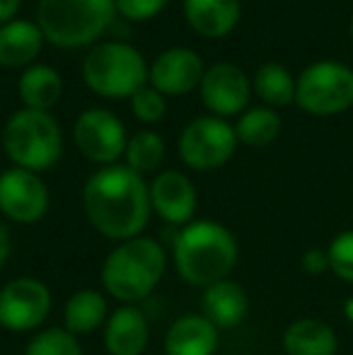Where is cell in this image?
Listing matches in <instances>:
<instances>
[{"instance_id":"6","label":"cell","mask_w":353,"mask_h":355,"mask_svg":"<svg viewBox=\"0 0 353 355\" xmlns=\"http://www.w3.org/2000/svg\"><path fill=\"white\" fill-rule=\"evenodd\" d=\"M3 150L15 167L46 172L63 155V133L49 112L19 109L3 128Z\"/></svg>"},{"instance_id":"4","label":"cell","mask_w":353,"mask_h":355,"mask_svg":"<svg viewBox=\"0 0 353 355\" xmlns=\"http://www.w3.org/2000/svg\"><path fill=\"white\" fill-rule=\"evenodd\" d=\"M114 0H39L37 24L58 49H83L114 27Z\"/></svg>"},{"instance_id":"29","label":"cell","mask_w":353,"mask_h":355,"mask_svg":"<svg viewBox=\"0 0 353 355\" xmlns=\"http://www.w3.org/2000/svg\"><path fill=\"white\" fill-rule=\"evenodd\" d=\"M117 15H121L128 22H148L155 15H160L167 8L170 0H114Z\"/></svg>"},{"instance_id":"18","label":"cell","mask_w":353,"mask_h":355,"mask_svg":"<svg viewBox=\"0 0 353 355\" xmlns=\"http://www.w3.org/2000/svg\"><path fill=\"white\" fill-rule=\"evenodd\" d=\"M44 34L32 19H12L0 27V66L29 68L44 49Z\"/></svg>"},{"instance_id":"31","label":"cell","mask_w":353,"mask_h":355,"mask_svg":"<svg viewBox=\"0 0 353 355\" xmlns=\"http://www.w3.org/2000/svg\"><path fill=\"white\" fill-rule=\"evenodd\" d=\"M19 5H22V0H0V27L17 19Z\"/></svg>"},{"instance_id":"30","label":"cell","mask_w":353,"mask_h":355,"mask_svg":"<svg viewBox=\"0 0 353 355\" xmlns=\"http://www.w3.org/2000/svg\"><path fill=\"white\" fill-rule=\"evenodd\" d=\"M302 268L310 276H320V273L329 271V257H327L325 249H307L302 254Z\"/></svg>"},{"instance_id":"11","label":"cell","mask_w":353,"mask_h":355,"mask_svg":"<svg viewBox=\"0 0 353 355\" xmlns=\"http://www.w3.org/2000/svg\"><path fill=\"white\" fill-rule=\"evenodd\" d=\"M49 187L37 172L10 167L0 174V213L19 225H32L49 211Z\"/></svg>"},{"instance_id":"2","label":"cell","mask_w":353,"mask_h":355,"mask_svg":"<svg viewBox=\"0 0 353 355\" xmlns=\"http://www.w3.org/2000/svg\"><path fill=\"white\" fill-rule=\"evenodd\" d=\"M237 263V242L227 227L213 220L184 225L175 237V266L184 283L208 288L230 276Z\"/></svg>"},{"instance_id":"13","label":"cell","mask_w":353,"mask_h":355,"mask_svg":"<svg viewBox=\"0 0 353 355\" xmlns=\"http://www.w3.org/2000/svg\"><path fill=\"white\" fill-rule=\"evenodd\" d=\"M206 73L201 56L187 46H172L153 61L148 83L165 97H184L201 85Z\"/></svg>"},{"instance_id":"3","label":"cell","mask_w":353,"mask_h":355,"mask_svg":"<svg viewBox=\"0 0 353 355\" xmlns=\"http://www.w3.org/2000/svg\"><path fill=\"white\" fill-rule=\"evenodd\" d=\"M167 268V254L150 237H133L119 244L102 266V285L114 300L133 304L146 300Z\"/></svg>"},{"instance_id":"1","label":"cell","mask_w":353,"mask_h":355,"mask_svg":"<svg viewBox=\"0 0 353 355\" xmlns=\"http://www.w3.org/2000/svg\"><path fill=\"white\" fill-rule=\"evenodd\" d=\"M87 223L114 242L141 237L150 218V187L126 164H109L92 174L83 187Z\"/></svg>"},{"instance_id":"32","label":"cell","mask_w":353,"mask_h":355,"mask_svg":"<svg viewBox=\"0 0 353 355\" xmlns=\"http://www.w3.org/2000/svg\"><path fill=\"white\" fill-rule=\"evenodd\" d=\"M10 252H12V239H10V230L5 227V223L0 220V268L8 263Z\"/></svg>"},{"instance_id":"20","label":"cell","mask_w":353,"mask_h":355,"mask_svg":"<svg viewBox=\"0 0 353 355\" xmlns=\"http://www.w3.org/2000/svg\"><path fill=\"white\" fill-rule=\"evenodd\" d=\"M17 92L22 99L24 109H34V112H49L58 104L63 94V80L56 68L44 66V63H34V66L24 68V73L17 80Z\"/></svg>"},{"instance_id":"16","label":"cell","mask_w":353,"mask_h":355,"mask_svg":"<svg viewBox=\"0 0 353 355\" xmlns=\"http://www.w3.org/2000/svg\"><path fill=\"white\" fill-rule=\"evenodd\" d=\"M189 27L206 39H223L237 27L242 15L240 0H184Z\"/></svg>"},{"instance_id":"28","label":"cell","mask_w":353,"mask_h":355,"mask_svg":"<svg viewBox=\"0 0 353 355\" xmlns=\"http://www.w3.org/2000/svg\"><path fill=\"white\" fill-rule=\"evenodd\" d=\"M327 257H329V271H334L341 281L353 283V230H346L332 239Z\"/></svg>"},{"instance_id":"34","label":"cell","mask_w":353,"mask_h":355,"mask_svg":"<svg viewBox=\"0 0 353 355\" xmlns=\"http://www.w3.org/2000/svg\"><path fill=\"white\" fill-rule=\"evenodd\" d=\"M351 39H353V19H351Z\"/></svg>"},{"instance_id":"5","label":"cell","mask_w":353,"mask_h":355,"mask_svg":"<svg viewBox=\"0 0 353 355\" xmlns=\"http://www.w3.org/2000/svg\"><path fill=\"white\" fill-rule=\"evenodd\" d=\"M148 68L143 53L126 42L94 44L83 61V80L94 94L107 99H131L148 85Z\"/></svg>"},{"instance_id":"10","label":"cell","mask_w":353,"mask_h":355,"mask_svg":"<svg viewBox=\"0 0 353 355\" xmlns=\"http://www.w3.org/2000/svg\"><path fill=\"white\" fill-rule=\"evenodd\" d=\"M78 150L89 162L102 164H117V159L126 153V128L121 119L112 114L109 109H85L78 116L76 128H73Z\"/></svg>"},{"instance_id":"33","label":"cell","mask_w":353,"mask_h":355,"mask_svg":"<svg viewBox=\"0 0 353 355\" xmlns=\"http://www.w3.org/2000/svg\"><path fill=\"white\" fill-rule=\"evenodd\" d=\"M346 312H349V319H351V322H353V300H351L349 304H346Z\"/></svg>"},{"instance_id":"22","label":"cell","mask_w":353,"mask_h":355,"mask_svg":"<svg viewBox=\"0 0 353 355\" xmlns=\"http://www.w3.org/2000/svg\"><path fill=\"white\" fill-rule=\"evenodd\" d=\"M107 319V300L97 290H78L71 295L63 309V322H66V331L73 336H85L92 334L97 327H102Z\"/></svg>"},{"instance_id":"9","label":"cell","mask_w":353,"mask_h":355,"mask_svg":"<svg viewBox=\"0 0 353 355\" xmlns=\"http://www.w3.org/2000/svg\"><path fill=\"white\" fill-rule=\"evenodd\" d=\"M51 312V290L37 278H15L0 290V327L15 334L34 331Z\"/></svg>"},{"instance_id":"26","label":"cell","mask_w":353,"mask_h":355,"mask_svg":"<svg viewBox=\"0 0 353 355\" xmlns=\"http://www.w3.org/2000/svg\"><path fill=\"white\" fill-rule=\"evenodd\" d=\"M24 355H83V348L66 329H46L27 343Z\"/></svg>"},{"instance_id":"19","label":"cell","mask_w":353,"mask_h":355,"mask_svg":"<svg viewBox=\"0 0 353 355\" xmlns=\"http://www.w3.org/2000/svg\"><path fill=\"white\" fill-rule=\"evenodd\" d=\"M201 309L203 317L216 324L218 329H232L247 317L250 297H247V290L240 283L225 278V281L213 283L203 290Z\"/></svg>"},{"instance_id":"25","label":"cell","mask_w":353,"mask_h":355,"mask_svg":"<svg viewBox=\"0 0 353 355\" xmlns=\"http://www.w3.org/2000/svg\"><path fill=\"white\" fill-rule=\"evenodd\" d=\"M123 157H126V167H131L141 177L150 174L165 159V141L155 131H138L133 133V138H128Z\"/></svg>"},{"instance_id":"15","label":"cell","mask_w":353,"mask_h":355,"mask_svg":"<svg viewBox=\"0 0 353 355\" xmlns=\"http://www.w3.org/2000/svg\"><path fill=\"white\" fill-rule=\"evenodd\" d=\"M150 327L146 314L133 304L119 307L104 327V346L109 355H141L148 346Z\"/></svg>"},{"instance_id":"14","label":"cell","mask_w":353,"mask_h":355,"mask_svg":"<svg viewBox=\"0 0 353 355\" xmlns=\"http://www.w3.org/2000/svg\"><path fill=\"white\" fill-rule=\"evenodd\" d=\"M150 206L170 225H189L196 213V189L187 174L170 169L153 179Z\"/></svg>"},{"instance_id":"8","label":"cell","mask_w":353,"mask_h":355,"mask_svg":"<svg viewBox=\"0 0 353 355\" xmlns=\"http://www.w3.org/2000/svg\"><path fill=\"white\" fill-rule=\"evenodd\" d=\"M237 148L235 126L221 116H198L179 136V157L196 172H211L230 162Z\"/></svg>"},{"instance_id":"21","label":"cell","mask_w":353,"mask_h":355,"mask_svg":"<svg viewBox=\"0 0 353 355\" xmlns=\"http://www.w3.org/2000/svg\"><path fill=\"white\" fill-rule=\"evenodd\" d=\"M336 348L334 329L320 319H298L283 334L286 355H336Z\"/></svg>"},{"instance_id":"7","label":"cell","mask_w":353,"mask_h":355,"mask_svg":"<svg viewBox=\"0 0 353 355\" xmlns=\"http://www.w3.org/2000/svg\"><path fill=\"white\" fill-rule=\"evenodd\" d=\"M295 104L312 116H334L353 107V68L317 61L295 80Z\"/></svg>"},{"instance_id":"17","label":"cell","mask_w":353,"mask_h":355,"mask_svg":"<svg viewBox=\"0 0 353 355\" xmlns=\"http://www.w3.org/2000/svg\"><path fill=\"white\" fill-rule=\"evenodd\" d=\"M218 348V327L203 314H184L165 334L167 355H213Z\"/></svg>"},{"instance_id":"24","label":"cell","mask_w":353,"mask_h":355,"mask_svg":"<svg viewBox=\"0 0 353 355\" xmlns=\"http://www.w3.org/2000/svg\"><path fill=\"white\" fill-rule=\"evenodd\" d=\"M281 126V116L271 107H252L237 119V143H245L250 148H264V145L276 141Z\"/></svg>"},{"instance_id":"23","label":"cell","mask_w":353,"mask_h":355,"mask_svg":"<svg viewBox=\"0 0 353 355\" xmlns=\"http://www.w3.org/2000/svg\"><path fill=\"white\" fill-rule=\"evenodd\" d=\"M252 89L268 107H286L295 102V78L281 63H264L255 73Z\"/></svg>"},{"instance_id":"12","label":"cell","mask_w":353,"mask_h":355,"mask_svg":"<svg viewBox=\"0 0 353 355\" xmlns=\"http://www.w3.org/2000/svg\"><path fill=\"white\" fill-rule=\"evenodd\" d=\"M198 92H201L203 107L213 112V116L225 119L247 112L252 85L240 66L221 61L206 68Z\"/></svg>"},{"instance_id":"27","label":"cell","mask_w":353,"mask_h":355,"mask_svg":"<svg viewBox=\"0 0 353 355\" xmlns=\"http://www.w3.org/2000/svg\"><path fill=\"white\" fill-rule=\"evenodd\" d=\"M131 112L141 123H157L165 119L167 97L162 92H157L153 85H146L131 97Z\"/></svg>"}]
</instances>
